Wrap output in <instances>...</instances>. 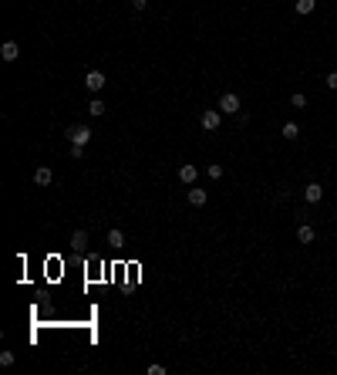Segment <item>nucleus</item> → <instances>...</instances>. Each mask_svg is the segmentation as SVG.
Returning <instances> with one entry per match:
<instances>
[{
    "label": "nucleus",
    "instance_id": "1",
    "mask_svg": "<svg viewBox=\"0 0 337 375\" xmlns=\"http://www.w3.org/2000/svg\"><path fill=\"white\" fill-rule=\"evenodd\" d=\"M240 108H243V102H240L236 91H223V95H219V112L223 115H236Z\"/></svg>",
    "mask_w": 337,
    "mask_h": 375
},
{
    "label": "nucleus",
    "instance_id": "2",
    "mask_svg": "<svg viewBox=\"0 0 337 375\" xmlns=\"http://www.w3.org/2000/svg\"><path fill=\"white\" fill-rule=\"evenodd\" d=\"M65 135L71 139V146H88V142H91V129H88V125H68Z\"/></svg>",
    "mask_w": 337,
    "mask_h": 375
},
{
    "label": "nucleus",
    "instance_id": "3",
    "mask_svg": "<svg viewBox=\"0 0 337 375\" xmlns=\"http://www.w3.org/2000/svg\"><path fill=\"white\" fill-rule=\"evenodd\" d=\"M199 125L206 132H216L219 125H223V112H219V108H206V112L199 115Z\"/></svg>",
    "mask_w": 337,
    "mask_h": 375
},
{
    "label": "nucleus",
    "instance_id": "4",
    "mask_svg": "<svg viewBox=\"0 0 337 375\" xmlns=\"http://www.w3.org/2000/svg\"><path fill=\"white\" fill-rule=\"evenodd\" d=\"M196 180H199V166H193V163H182V166H179V183L196 186Z\"/></svg>",
    "mask_w": 337,
    "mask_h": 375
},
{
    "label": "nucleus",
    "instance_id": "5",
    "mask_svg": "<svg viewBox=\"0 0 337 375\" xmlns=\"http://www.w3.org/2000/svg\"><path fill=\"white\" fill-rule=\"evenodd\" d=\"M104 85H108V78H104L101 71H88V74H85V88H88V91H95V95L104 88Z\"/></svg>",
    "mask_w": 337,
    "mask_h": 375
},
{
    "label": "nucleus",
    "instance_id": "6",
    "mask_svg": "<svg viewBox=\"0 0 337 375\" xmlns=\"http://www.w3.org/2000/svg\"><path fill=\"white\" fill-rule=\"evenodd\" d=\"M304 200H307V203H321V200H324V186H321V183H307V186H304Z\"/></svg>",
    "mask_w": 337,
    "mask_h": 375
},
{
    "label": "nucleus",
    "instance_id": "7",
    "mask_svg": "<svg viewBox=\"0 0 337 375\" xmlns=\"http://www.w3.org/2000/svg\"><path fill=\"white\" fill-rule=\"evenodd\" d=\"M0 57H4V61H17V57H20V48H17V41H4L0 44Z\"/></svg>",
    "mask_w": 337,
    "mask_h": 375
},
{
    "label": "nucleus",
    "instance_id": "8",
    "mask_svg": "<svg viewBox=\"0 0 337 375\" xmlns=\"http://www.w3.org/2000/svg\"><path fill=\"white\" fill-rule=\"evenodd\" d=\"M34 183H37V186H51V183H54V172H51V166H40V169L34 172Z\"/></svg>",
    "mask_w": 337,
    "mask_h": 375
},
{
    "label": "nucleus",
    "instance_id": "9",
    "mask_svg": "<svg viewBox=\"0 0 337 375\" xmlns=\"http://www.w3.org/2000/svg\"><path fill=\"white\" fill-rule=\"evenodd\" d=\"M206 200H209V193H206V189H199V186H193V189H189V203H193V206H206Z\"/></svg>",
    "mask_w": 337,
    "mask_h": 375
},
{
    "label": "nucleus",
    "instance_id": "10",
    "mask_svg": "<svg viewBox=\"0 0 337 375\" xmlns=\"http://www.w3.org/2000/svg\"><path fill=\"white\" fill-rule=\"evenodd\" d=\"M297 240H300V244H313V240H317V230L304 223V227H297Z\"/></svg>",
    "mask_w": 337,
    "mask_h": 375
},
{
    "label": "nucleus",
    "instance_id": "11",
    "mask_svg": "<svg viewBox=\"0 0 337 375\" xmlns=\"http://www.w3.org/2000/svg\"><path fill=\"white\" fill-rule=\"evenodd\" d=\"M71 247L74 250H85V247H88V230H74L71 233Z\"/></svg>",
    "mask_w": 337,
    "mask_h": 375
},
{
    "label": "nucleus",
    "instance_id": "12",
    "mask_svg": "<svg viewBox=\"0 0 337 375\" xmlns=\"http://www.w3.org/2000/svg\"><path fill=\"white\" fill-rule=\"evenodd\" d=\"M280 135H283V139H297V135H300V125L297 122H283Z\"/></svg>",
    "mask_w": 337,
    "mask_h": 375
},
{
    "label": "nucleus",
    "instance_id": "13",
    "mask_svg": "<svg viewBox=\"0 0 337 375\" xmlns=\"http://www.w3.org/2000/svg\"><path fill=\"white\" fill-rule=\"evenodd\" d=\"M88 115H91V119H101V115H104V102H101V98H91Z\"/></svg>",
    "mask_w": 337,
    "mask_h": 375
},
{
    "label": "nucleus",
    "instance_id": "14",
    "mask_svg": "<svg viewBox=\"0 0 337 375\" xmlns=\"http://www.w3.org/2000/svg\"><path fill=\"white\" fill-rule=\"evenodd\" d=\"M125 244V233L121 230H108V247H121Z\"/></svg>",
    "mask_w": 337,
    "mask_h": 375
},
{
    "label": "nucleus",
    "instance_id": "15",
    "mask_svg": "<svg viewBox=\"0 0 337 375\" xmlns=\"http://www.w3.org/2000/svg\"><path fill=\"white\" fill-rule=\"evenodd\" d=\"M206 176H209V180H223V166H219V163H209L206 166Z\"/></svg>",
    "mask_w": 337,
    "mask_h": 375
},
{
    "label": "nucleus",
    "instance_id": "16",
    "mask_svg": "<svg viewBox=\"0 0 337 375\" xmlns=\"http://www.w3.org/2000/svg\"><path fill=\"white\" fill-rule=\"evenodd\" d=\"M317 0H297V14H313Z\"/></svg>",
    "mask_w": 337,
    "mask_h": 375
},
{
    "label": "nucleus",
    "instance_id": "17",
    "mask_svg": "<svg viewBox=\"0 0 337 375\" xmlns=\"http://www.w3.org/2000/svg\"><path fill=\"white\" fill-rule=\"evenodd\" d=\"M290 105L293 108H307V95L304 91H293V95H290Z\"/></svg>",
    "mask_w": 337,
    "mask_h": 375
},
{
    "label": "nucleus",
    "instance_id": "18",
    "mask_svg": "<svg viewBox=\"0 0 337 375\" xmlns=\"http://www.w3.org/2000/svg\"><path fill=\"white\" fill-rule=\"evenodd\" d=\"M0 365H4V368L14 365V351H0Z\"/></svg>",
    "mask_w": 337,
    "mask_h": 375
},
{
    "label": "nucleus",
    "instance_id": "19",
    "mask_svg": "<svg viewBox=\"0 0 337 375\" xmlns=\"http://www.w3.org/2000/svg\"><path fill=\"white\" fill-rule=\"evenodd\" d=\"M324 85H327V88H330V91H337V71H330V74H327V78H324Z\"/></svg>",
    "mask_w": 337,
    "mask_h": 375
},
{
    "label": "nucleus",
    "instance_id": "20",
    "mask_svg": "<svg viewBox=\"0 0 337 375\" xmlns=\"http://www.w3.org/2000/svg\"><path fill=\"white\" fill-rule=\"evenodd\" d=\"M149 375H165V365H159V362H152V365H149Z\"/></svg>",
    "mask_w": 337,
    "mask_h": 375
},
{
    "label": "nucleus",
    "instance_id": "21",
    "mask_svg": "<svg viewBox=\"0 0 337 375\" xmlns=\"http://www.w3.org/2000/svg\"><path fill=\"white\" fill-rule=\"evenodd\" d=\"M85 155V146H71V159H81Z\"/></svg>",
    "mask_w": 337,
    "mask_h": 375
},
{
    "label": "nucleus",
    "instance_id": "22",
    "mask_svg": "<svg viewBox=\"0 0 337 375\" xmlns=\"http://www.w3.org/2000/svg\"><path fill=\"white\" fill-rule=\"evenodd\" d=\"M132 7H135V10H145V7H149V0H132Z\"/></svg>",
    "mask_w": 337,
    "mask_h": 375
}]
</instances>
